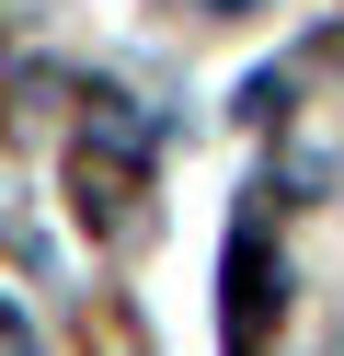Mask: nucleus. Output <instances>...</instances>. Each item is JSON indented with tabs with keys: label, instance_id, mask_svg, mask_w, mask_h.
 <instances>
[{
	"label": "nucleus",
	"instance_id": "nucleus-3",
	"mask_svg": "<svg viewBox=\"0 0 344 356\" xmlns=\"http://www.w3.org/2000/svg\"><path fill=\"white\" fill-rule=\"evenodd\" d=\"M206 12H252V0H206Z\"/></svg>",
	"mask_w": 344,
	"mask_h": 356
},
{
	"label": "nucleus",
	"instance_id": "nucleus-1",
	"mask_svg": "<svg viewBox=\"0 0 344 356\" xmlns=\"http://www.w3.org/2000/svg\"><path fill=\"white\" fill-rule=\"evenodd\" d=\"M138 161H149V127H138L126 104H104V115H92V138H81V184L126 195V184H138Z\"/></svg>",
	"mask_w": 344,
	"mask_h": 356
},
{
	"label": "nucleus",
	"instance_id": "nucleus-2",
	"mask_svg": "<svg viewBox=\"0 0 344 356\" xmlns=\"http://www.w3.org/2000/svg\"><path fill=\"white\" fill-rule=\"evenodd\" d=\"M0 356H35V322H23L12 299H0Z\"/></svg>",
	"mask_w": 344,
	"mask_h": 356
}]
</instances>
